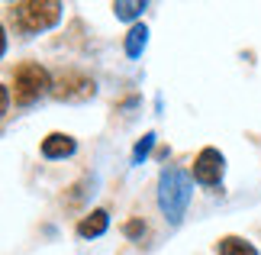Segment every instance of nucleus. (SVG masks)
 Returning <instances> with one entry per match:
<instances>
[{"mask_svg":"<svg viewBox=\"0 0 261 255\" xmlns=\"http://www.w3.org/2000/svg\"><path fill=\"white\" fill-rule=\"evenodd\" d=\"M190 203V178L180 168H165L158 178V207L171 223H180Z\"/></svg>","mask_w":261,"mask_h":255,"instance_id":"obj_1","label":"nucleus"},{"mask_svg":"<svg viewBox=\"0 0 261 255\" xmlns=\"http://www.w3.org/2000/svg\"><path fill=\"white\" fill-rule=\"evenodd\" d=\"M13 16L23 33H45L62 19V4L58 0H23V4H13Z\"/></svg>","mask_w":261,"mask_h":255,"instance_id":"obj_2","label":"nucleus"},{"mask_svg":"<svg viewBox=\"0 0 261 255\" xmlns=\"http://www.w3.org/2000/svg\"><path fill=\"white\" fill-rule=\"evenodd\" d=\"M48 87H52V81H48V71L42 65L23 62L16 68V75H13V100H16V104H23V107L36 104Z\"/></svg>","mask_w":261,"mask_h":255,"instance_id":"obj_3","label":"nucleus"},{"mask_svg":"<svg viewBox=\"0 0 261 255\" xmlns=\"http://www.w3.org/2000/svg\"><path fill=\"white\" fill-rule=\"evenodd\" d=\"M223 171H226V158H223L219 149H203L194 161V178L206 188L219 184V181H223Z\"/></svg>","mask_w":261,"mask_h":255,"instance_id":"obj_4","label":"nucleus"},{"mask_svg":"<svg viewBox=\"0 0 261 255\" xmlns=\"http://www.w3.org/2000/svg\"><path fill=\"white\" fill-rule=\"evenodd\" d=\"M52 94L58 100H84V97H94V81L84 78V75H62L55 81Z\"/></svg>","mask_w":261,"mask_h":255,"instance_id":"obj_5","label":"nucleus"},{"mask_svg":"<svg viewBox=\"0 0 261 255\" xmlns=\"http://www.w3.org/2000/svg\"><path fill=\"white\" fill-rule=\"evenodd\" d=\"M74 149H77L74 139L65 136V132H52V136L42 139V155H45V158H68Z\"/></svg>","mask_w":261,"mask_h":255,"instance_id":"obj_6","label":"nucleus"},{"mask_svg":"<svg viewBox=\"0 0 261 255\" xmlns=\"http://www.w3.org/2000/svg\"><path fill=\"white\" fill-rule=\"evenodd\" d=\"M107 226H110V213L107 210H94L90 217H84L77 223V233H81L84 239H94V236H103Z\"/></svg>","mask_w":261,"mask_h":255,"instance_id":"obj_7","label":"nucleus"},{"mask_svg":"<svg viewBox=\"0 0 261 255\" xmlns=\"http://www.w3.org/2000/svg\"><path fill=\"white\" fill-rule=\"evenodd\" d=\"M216 252H219V255H258V249L252 246V242H245V239H239V236H226V239H219Z\"/></svg>","mask_w":261,"mask_h":255,"instance_id":"obj_8","label":"nucleus"},{"mask_svg":"<svg viewBox=\"0 0 261 255\" xmlns=\"http://www.w3.org/2000/svg\"><path fill=\"white\" fill-rule=\"evenodd\" d=\"M145 42H148V29L145 26H133L126 33V55L129 58H139V55H142V49H145Z\"/></svg>","mask_w":261,"mask_h":255,"instance_id":"obj_9","label":"nucleus"},{"mask_svg":"<svg viewBox=\"0 0 261 255\" xmlns=\"http://www.w3.org/2000/svg\"><path fill=\"white\" fill-rule=\"evenodd\" d=\"M142 10H145L142 0H116V4H113V13H116L119 19H136Z\"/></svg>","mask_w":261,"mask_h":255,"instance_id":"obj_10","label":"nucleus"},{"mask_svg":"<svg viewBox=\"0 0 261 255\" xmlns=\"http://www.w3.org/2000/svg\"><path fill=\"white\" fill-rule=\"evenodd\" d=\"M152 146H155V132H145V136L136 142V149H133V158H136V161H142V158L148 155V152H152Z\"/></svg>","mask_w":261,"mask_h":255,"instance_id":"obj_11","label":"nucleus"},{"mask_svg":"<svg viewBox=\"0 0 261 255\" xmlns=\"http://www.w3.org/2000/svg\"><path fill=\"white\" fill-rule=\"evenodd\" d=\"M123 233H126V236H142V233H145V223H139V220H129L126 223V226H123Z\"/></svg>","mask_w":261,"mask_h":255,"instance_id":"obj_12","label":"nucleus"},{"mask_svg":"<svg viewBox=\"0 0 261 255\" xmlns=\"http://www.w3.org/2000/svg\"><path fill=\"white\" fill-rule=\"evenodd\" d=\"M7 104H10V94H7V87L0 84V117L7 113Z\"/></svg>","mask_w":261,"mask_h":255,"instance_id":"obj_13","label":"nucleus"},{"mask_svg":"<svg viewBox=\"0 0 261 255\" xmlns=\"http://www.w3.org/2000/svg\"><path fill=\"white\" fill-rule=\"evenodd\" d=\"M4 49H7V36H4V26H0V55H4Z\"/></svg>","mask_w":261,"mask_h":255,"instance_id":"obj_14","label":"nucleus"}]
</instances>
